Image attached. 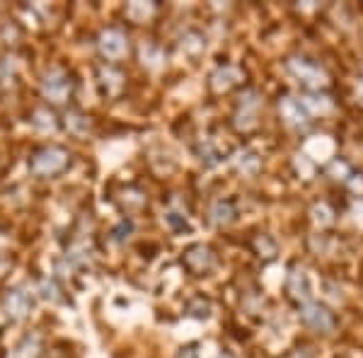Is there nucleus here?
<instances>
[{
  "label": "nucleus",
  "mask_w": 363,
  "mask_h": 358,
  "mask_svg": "<svg viewBox=\"0 0 363 358\" xmlns=\"http://www.w3.org/2000/svg\"><path fill=\"white\" fill-rule=\"evenodd\" d=\"M301 320L318 332H327V330H332V325H335V317H332L330 310L322 308V305H315V303H310L301 310Z\"/></svg>",
  "instance_id": "1"
},
{
  "label": "nucleus",
  "mask_w": 363,
  "mask_h": 358,
  "mask_svg": "<svg viewBox=\"0 0 363 358\" xmlns=\"http://www.w3.org/2000/svg\"><path fill=\"white\" fill-rule=\"evenodd\" d=\"M291 70H294V73L308 87H320V85L327 83V75L322 73V68L315 66V63L306 61V58H294V61H291Z\"/></svg>",
  "instance_id": "2"
},
{
  "label": "nucleus",
  "mask_w": 363,
  "mask_h": 358,
  "mask_svg": "<svg viewBox=\"0 0 363 358\" xmlns=\"http://www.w3.org/2000/svg\"><path fill=\"white\" fill-rule=\"evenodd\" d=\"M281 111H284V116L291 121V124H296V126L308 124L306 102H301V99H296V97H286L284 102H281Z\"/></svg>",
  "instance_id": "3"
},
{
  "label": "nucleus",
  "mask_w": 363,
  "mask_h": 358,
  "mask_svg": "<svg viewBox=\"0 0 363 358\" xmlns=\"http://www.w3.org/2000/svg\"><path fill=\"white\" fill-rule=\"evenodd\" d=\"M289 291L294 298H303V301H308L313 293H310V281H308V274L303 272V269H296L294 274H291V281H289Z\"/></svg>",
  "instance_id": "4"
},
{
  "label": "nucleus",
  "mask_w": 363,
  "mask_h": 358,
  "mask_svg": "<svg viewBox=\"0 0 363 358\" xmlns=\"http://www.w3.org/2000/svg\"><path fill=\"white\" fill-rule=\"evenodd\" d=\"M235 218V208H233L230 201H218L213 206V220L216 223H230Z\"/></svg>",
  "instance_id": "5"
},
{
  "label": "nucleus",
  "mask_w": 363,
  "mask_h": 358,
  "mask_svg": "<svg viewBox=\"0 0 363 358\" xmlns=\"http://www.w3.org/2000/svg\"><path fill=\"white\" fill-rule=\"evenodd\" d=\"M218 358H233V356H230V354H220Z\"/></svg>",
  "instance_id": "6"
}]
</instances>
